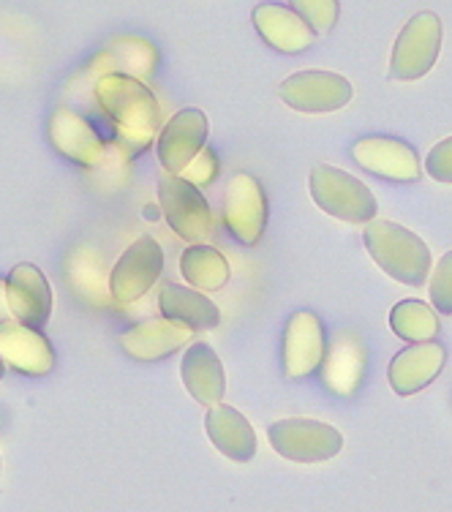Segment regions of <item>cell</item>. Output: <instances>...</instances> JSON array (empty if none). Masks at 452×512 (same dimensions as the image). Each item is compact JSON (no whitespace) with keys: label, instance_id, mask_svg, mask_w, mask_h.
I'll return each mask as SVG.
<instances>
[{"label":"cell","instance_id":"6da1fadb","mask_svg":"<svg viewBox=\"0 0 452 512\" xmlns=\"http://www.w3.org/2000/svg\"><path fill=\"white\" fill-rule=\"evenodd\" d=\"M96 101L115 128V145L126 156H139L161 134V107L142 79L107 74L96 79Z\"/></svg>","mask_w":452,"mask_h":512},{"label":"cell","instance_id":"7a4b0ae2","mask_svg":"<svg viewBox=\"0 0 452 512\" xmlns=\"http://www.w3.org/2000/svg\"><path fill=\"white\" fill-rule=\"evenodd\" d=\"M365 248L379 270L406 286H423L431 273L433 256L423 237L395 221L376 218L365 229Z\"/></svg>","mask_w":452,"mask_h":512},{"label":"cell","instance_id":"3957f363","mask_svg":"<svg viewBox=\"0 0 452 512\" xmlns=\"http://www.w3.org/2000/svg\"><path fill=\"white\" fill-rule=\"evenodd\" d=\"M308 188H311V199L327 216L346 221V224H374L376 221L379 205H376L374 191L344 169L319 164L311 169Z\"/></svg>","mask_w":452,"mask_h":512},{"label":"cell","instance_id":"277c9868","mask_svg":"<svg viewBox=\"0 0 452 512\" xmlns=\"http://www.w3.org/2000/svg\"><path fill=\"white\" fill-rule=\"evenodd\" d=\"M158 205L167 216V224L183 237L188 246H205L213 235V213L207 205L205 194L194 188L180 175L161 172L158 178Z\"/></svg>","mask_w":452,"mask_h":512},{"label":"cell","instance_id":"5b68a950","mask_svg":"<svg viewBox=\"0 0 452 512\" xmlns=\"http://www.w3.org/2000/svg\"><path fill=\"white\" fill-rule=\"evenodd\" d=\"M267 439L281 458L295 463L330 461L344 447V436L338 428L305 417L278 420L267 428Z\"/></svg>","mask_w":452,"mask_h":512},{"label":"cell","instance_id":"8992f818","mask_svg":"<svg viewBox=\"0 0 452 512\" xmlns=\"http://www.w3.org/2000/svg\"><path fill=\"white\" fill-rule=\"evenodd\" d=\"M439 52H442V20L433 11H420L406 22V28L395 41L390 74L401 82H414L436 66Z\"/></svg>","mask_w":452,"mask_h":512},{"label":"cell","instance_id":"52a82bcc","mask_svg":"<svg viewBox=\"0 0 452 512\" xmlns=\"http://www.w3.org/2000/svg\"><path fill=\"white\" fill-rule=\"evenodd\" d=\"M278 96L295 112L327 115L352 101V82L335 71H297L281 82Z\"/></svg>","mask_w":452,"mask_h":512},{"label":"cell","instance_id":"ba28073f","mask_svg":"<svg viewBox=\"0 0 452 512\" xmlns=\"http://www.w3.org/2000/svg\"><path fill=\"white\" fill-rule=\"evenodd\" d=\"M164 270V251L153 237H137L123 251L109 276V295L115 303H134L156 284Z\"/></svg>","mask_w":452,"mask_h":512},{"label":"cell","instance_id":"9c48e42d","mask_svg":"<svg viewBox=\"0 0 452 512\" xmlns=\"http://www.w3.org/2000/svg\"><path fill=\"white\" fill-rule=\"evenodd\" d=\"M224 221L229 232L243 246H254L259 243V237L265 235L267 197L265 188L254 175L237 172L235 178L229 180L224 199Z\"/></svg>","mask_w":452,"mask_h":512},{"label":"cell","instance_id":"30bf717a","mask_svg":"<svg viewBox=\"0 0 452 512\" xmlns=\"http://www.w3.org/2000/svg\"><path fill=\"white\" fill-rule=\"evenodd\" d=\"M327 355L325 327L322 319L311 311H297L289 316L281 341V360H284L286 379H305L322 368Z\"/></svg>","mask_w":452,"mask_h":512},{"label":"cell","instance_id":"8fae6325","mask_svg":"<svg viewBox=\"0 0 452 512\" xmlns=\"http://www.w3.org/2000/svg\"><path fill=\"white\" fill-rule=\"evenodd\" d=\"M207 118L202 109H180L158 134V161L169 175H183L186 167L205 150Z\"/></svg>","mask_w":452,"mask_h":512},{"label":"cell","instance_id":"7c38bea8","mask_svg":"<svg viewBox=\"0 0 452 512\" xmlns=\"http://www.w3.org/2000/svg\"><path fill=\"white\" fill-rule=\"evenodd\" d=\"M6 292H9L11 319L17 325H25L30 330L47 325L52 314V289L39 267L30 262L11 267L9 278H6Z\"/></svg>","mask_w":452,"mask_h":512},{"label":"cell","instance_id":"4fadbf2b","mask_svg":"<svg viewBox=\"0 0 452 512\" xmlns=\"http://www.w3.org/2000/svg\"><path fill=\"white\" fill-rule=\"evenodd\" d=\"M354 161L376 178L414 183L420 178L417 150L398 137H365L352 148Z\"/></svg>","mask_w":452,"mask_h":512},{"label":"cell","instance_id":"5bb4252c","mask_svg":"<svg viewBox=\"0 0 452 512\" xmlns=\"http://www.w3.org/2000/svg\"><path fill=\"white\" fill-rule=\"evenodd\" d=\"M50 142L60 156L71 158L79 167H101L107 158V148H104V139L99 137V131L90 126L82 115H77L74 109L60 107L52 112Z\"/></svg>","mask_w":452,"mask_h":512},{"label":"cell","instance_id":"9a60e30c","mask_svg":"<svg viewBox=\"0 0 452 512\" xmlns=\"http://www.w3.org/2000/svg\"><path fill=\"white\" fill-rule=\"evenodd\" d=\"M365 365H368V352H365L363 338L349 330H341L333 335V341L327 346L322 382L333 395L352 398L365 379Z\"/></svg>","mask_w":452,"mask_h":512},{"label":"cell","instance_id":"2e32d148","mask_svg":"<svg viewBox=\"0 0 452 512\" xmlns=\"http://www.w3.org/2000/svg\"><path fill=\"white\" fill-rule=\"evenodd\" d=\"M191 335H194L191 327L177 325V322H169L161 316V319H148V322H139L131 330H126L120 335V346L134 360L156 363V360L175 355L183 346H191Z\"/></svg>","mask_w":452,"mask_h":512},{"label":"cell","instance_id":"e0dca14e","mask_svg":"<svg viewBox=\"0 0 452 512\" xmlns=\"http://www.w3.org/2000/svg\"><path fill=\"white\" fill-rule=\"evenodd\" d=\"M0 357L6 368H14L17 374L47 376L55 368L50 341L39 330H30L17 322L0 325Z\"/></svg>","mask_w":452,"mask_h":512},{"label":"cell","instance_id":"ac0fdd59","mask_svg":"<svg viewBox=\"0 0 452 512\" xmlns=\"http://www.w3.org/2000/svg\"><path fill=\"white\" fill-rule=\"evenodd\" d=\"M251 20H254V28L259 30V36L265 39L267 47L284 52V55L305 52L316 39L314 30L308 28V22L292 6L262 3L254 9Z\"/></svg>","mask_w":452,"mask_h":512},{"label":"cell","instance_id":"d6986e66","mask_svg":"<svg viewBox=\"0 0 452 512\" xmlns=\"http://www.w3.org/2000/svg\"><path fill=\"white\" fill-rule=\"evenodd\" d=\"M444 360H447V349L442 344H412L403 352L393 357L390 363V387L398 395H414L425 390L428 384L442 374Z\"/></svg>","mask_w":452,"mask_h":512},{"label":"cell","instance_id":"ffe728a7","mask_svg":"<svg viewBox=\"0 0 452 512\" xmlns=\"http://www.w3.org/2000/svg\"><path fill=\"white\" fill-rule=\"evenodd\" d=\"M180 376L186 390L194 395V401H199L207 409L221 406V398L226 393V376L224 365L213 352V346L205 341H197L186 349L183 363H180Z\"/></svg>","mask_w":452,"mask_h":512},{"label":"cell","instance_id":"44dd1931","mask_svg":"<svg viewBox=\"0 0 452 512\" xmlns=\"http://www.w3.org/2000/svg\"><path fill=\"white\" fill-rule=\"evenodd\" d=\"M205 431L210 442L216 444V450L226 455L229 461L246 463L256 455V434L251 423L235 406H213L207 409Z\"/></svg>","mask_w":452,"mask_h":512},{"label":"cell","instance_id":"7402d4cb","mask_svg":"<svg viewBox=\"0 0 452 512\" xmlns=\"http://www.w3.org/2000/svg\"><path fill=\"white\" fill-rule=\"evenodd\" d=\"M161 316L191 330H216L221 322V311L216 303H210L202 292L183 284H164L158 295Z\"/></svg>","mask_w":452,"mask_h":512},{"label":"cell","instance_id":"603a6c76","mask_svg":"<svg viewBox=\"0 0 452 512\" xmlns=\"http://www.w3.org/2000/svg\"><path fill=\"white\" fill-rule=\"evenodd\" d=\"M104 66V74H126V77L142 79L150 77L158 63L156 47L148 39H118L107 52H101L96 60Z\"/></svg>","mask_w":452,"mask_h":512},{"label":"cell","instance_id":"cb8c5ba5","mask_svg":"<svg viewBox=\"0 0 452 512\" xmlns=\"http://www.w3.org/2000/svg\"><path fill=\"white\" fill-rule=\"evenodd\" d=\"M180 273L188 284L205 289V292H216L229 281V262L224 254L213 246H188L180 254Z\"/></svg>","mask_w":452,"mask_h":512},{"label":"cell","instance_id":"d4e9b609","mask_svg":"<svg viewBox=\"0 0 452 512\" xmlns=\"http://www.w3.org/2000/svg\"><path fill=\"white\" fill-rule=\"evenodd\" d=\"M390 327L401 341L409 344H431L439 335V319L423 300H401L390 311Z\"/></svg>","mask_w":452,"mask_h":512},{"label":"cell","instance_id":"484cf974","mask_svg":"<svg viewBox=\"0 0 452 512\" xmlns=\"http://www.w3.org/2000/svg\"><path fill=\"white\" fill-rule=\"evenodd\" d=\"M69 270L79 295L90 297V300H96V303H104V281H107V278H104V262H101L99 256L93 254V262H90L88 270V248H82V251L69 262Z\"/></svg>","mask_w":452,"mask_h":512},{"label":"cell","instance_id":"4316f807","mask_svg":"<svg viewBox=\"0 0 452 512\" xmlns=\"http://www.w3.org/2000/svg\"><path fill=\"white\" fill-rule=\"evenodd\" d=\"M292 9L308 22V28L322 36V33H330L335 28L341 6L335 0H297Z\"/></svg>","mask_w":452,"mask_h":512},{"label":"cell","instance_id":"83f0119b","mask_svg":"<svg viewBox=\"0 0 452 512\" xmlns=\"http://www.w3.org/2000/svg\"><path fill=\"white\" fill-rule=\"evenodd\" d=\"M431 303L439 314L452 316V251H447L433 267Z\"/></svg>","mask_w":452,"mask_h":512},{"label":"cell","instance_id":"f1b7e54d","mask_svg":"<svg viewBox=\"0 0 452 512\" xmlns=\"http://www.w3.org/2000/svg\"><path fill=\"white\" fill-rule=\"evenodd\" d=\"M180 178L186 180V183H191L194 188H202V186H210L213 180L218 178V158L216 153L210 148H205L202 153H199L191 164L186 167V172L180 175Z\"/></svg>","mask_w":452,"mask_h":512},{"label":"cell","instance_id":"f546056e","mask_svg":"<svg viewBox=\"0 0 452 512\" xmlns=\"http://www.w3.org/2000/svg\"><path fill=\"white\" fill-rule=\"evenodd\" d=\"M425 172L439 183H452V137L433 145L425 158Z\"/></svg>","mask_w":452,"mask_h":512},{"label":"cell","instance_id":"4dcf8cb0","mask_svg":"<svg viewBox=\"0 0 452 512\" xmlns=\"http://www.w3.org/2000/svg\"><path fill=\"white\" fill-rule=\"evenodd\" d=\"M6 322H14V319H11L9 292H6V281L0 278V325H6Z\"/></svg>","mask_w":452,"mask_h":512},{"label":"cell","instance_id":"1f68e13d","mask_svg":"<svg viewBox=\"0 0 452 512\" xmlns=\"http://www.w3.org/2000/svg\"><path fill=\"white\" fill-rule=\"evenodd\" d=\"M3 374H6V363H3V357H0V379H3Z\"/></svg>","mask_w":452,"mask_h":512}]
</instances>
